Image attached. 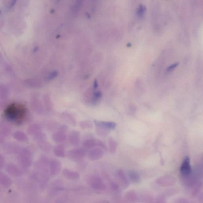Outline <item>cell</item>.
Segmentation results:
<instances>
[{
	"mask_svg": "<svg viewBox=\"0 0 203 203\" xmlns=\"http://www.w3.org/2000/svg\"><path fill=\"white\" fill-rule=\"evenodd\" d=\"M90 184L91 188L95 190L103 191L106 189V185L103 183V179L97 176H94L91 178Z\"/></svg>",
	"mask_w": 203,
	"mask_h": 203,
	"instance_id": "obj_3",
	"label": "cell"
},
{
	"mask_svg": "<svg viewBox=\"0 0 203 203\" xmlns=\"http://www.w3.org/2000/svg\"><path fill=\"white\" fill-rule=\"evenodd\" d=\"M16 2H17V1H16V0L11 1L10 2V3L9 4V6H8L9 8H11L13 7L14 6V5H15Z\"/></svg>",
	"mask_w": 203,
	"mask_h": 203,
	"instance_id": "obj_26",
	"label": "cell"
},
{
	"mask_svg": "<svg viewBox=\"0 0 203 203\" xmlns=\"http://www.w3.org/2000/svg\"><path fill=\"white\" fill-rule=\"evenodd\" d=\"M52 138L54 141L57 142H61L66 140V136L65 133L58 131L53 133Z\"/></svg>",
	"mask_w": 203,
	"mask_h": 203,
	"instance_id": "obj_10",
	"label": "cell"
},
{
	"mask_svg": "<svg viewBox=\"0 0 203 203\" xmlns=\"http://www.w3.org/2000/svg\"><path fill=\"white\" fill-rule=\"evenodd\" d=\"M69 143L73 146L77 147L80 143V133L77 131L73 130L71 132L69 136Z\"/></svg>",
	"mask_w": 203,
	"mask_h": 203,
	"instance_id": "obj_6",
	"label": "cell"
},
{
	"mask_svg": "<svg viewBox=\"0 0 203 203\" xmlns=\"http://www.w3.org/2000/svg\"><path fill=\"white\" fill-rule=\"evenodd\" d=\"M61 117L63 120L65 122L73 126H76V120L69 113L63 112L61 114Z\"/></svg>",
	"mask_w": 203,
	"mask_h": 203,
	"instance_id": "obj_14",
	"label": "cell"
},
{
	"mask_svg": "<svg viewBox=\"0 0 203 203\" xmlns=\"http://www.w3.org/2000/svg\"><path fill=\"white\" fill-rule=\"evenodd\" d=\"M44 101L46 108L48 111L52 110L53 107V103L51 98L49 95H45L44 96Z\"/></svg>",
	"mask_w": 203,
	"mask_h": 203,
	"instance_id": "obj_16",
	"label": "cell"
},
{
	"mask_svg": "<svg viewBox=\"0 0 203 203\" xmlns=\"http://www.w3.org/2000/svg\"><path fill=\"white\" fill-rule=\"evenodd\" d=\"M181 174L183 177L189 176L192 172L190 163V159L188 156H186L183 159L180 167Z\"/></svg>",
	"mask_w": 203,
	"mask_h": 203,
	"instance_id": "obj_4",
	"label": "cell"
},
{
	"mask_svg": "<svg viewBox=\"0 0 203 203\" xmlns=\"http://www.w3.org/2000/svg\"><path fill=\"white\" fill-rule=\"evenodd\" d=\"M102 97V93L100 91H95L93 92L92 98V105H95L99 103Z\"/></svg>",
	"mask_w": 203,
	"mask_h": 203,
	"instance_id": "obj_17",
	"label": "cell"
},
{
	"mask_svg": "<svg viewBox=\"0 0 203 203\" xmlns=\"http://www.w3.org/2000/svg\"><path fill=\"white\" fill-rule=\"evenodd\" d=\"M24 108L21 106H16L15 104L11 105L6 110V115L8 118L12 120L20 121L24 115Z\"/></svg>",
	"mask_w": 203,
	"mask_h": 203,
	"instance_id": "obj_1",
	"label": "cell"
},
{
	"mask_svg": "<svg viewBox=\"0 0 203 203\" xmlns=\"http://www.w3.org/2000/svg\"><path fill=\"white\" fill-rule=\"evenodd\" d=\"M24 83L28 86L33 88H39L41 87V82L37 79L30 78L27 79L24 81Z\"/></svg>",
	"mask_w": 203,
	"mask_h": 203,
	"instance_id": "obj_12",
	"label": "cell"
},
{
	"mask_svg": "<svg viewBox=\"0 0 203 203\" xmlns=\"http://www.w3.org/2000/svg\"><path fill=\"white\" fill-rule=\"evenodd\" d=\"M103 155V150L100 148H94L88 152V158L92 161H96L101 158Z\"/></svg>",
	"mask_w": 203,
	"mask_h": 203,
	"instance_id": "obj_5",
	"label": "cell"
},
{
	"mask_svg": "<svg viewBox=\"0 0 203 203\" xmlns=\"http://www.w3.org/2000/svg\"><path fill=\"white\" fill-rule=\"evenodd\" d=\"M97 146L103 150H106L107 148L104 143L99 140H98Z\"/></svg>",
	"mask_w": 203,
	"mask_h": 203,
	"instance_id": "obj_22",
	"label": "cell"
},
{
	"mask_svg": "<svg viewBox=\"0 0 203 203\" xmlns=\"http://www.w3.org/2000/svg\"><path fill=\"white\" fill-rule=\"evenodd\" d=\"M178 63H176L174 64H173L172 65H170V66H169L167 68L166 71L168 72H171V71L174 70L175 68H176L178 66Z\"/></svg>",
	"mask_w": 203,
	"mask_h": 203,
	"instance_id": "obj_23",
	"label": "cell"
},
{
	"mask_svg": "<svg viewBox=\"0 0 203 203\" xmlns=\"http://www.w3.org/2000/svg\"><path fill=\"white\" fill-rule=\"evenodd\" d=\"M64 176L70 180H77L80 178V174L76 171H72L67 169H64L63 171Z\"/></svg>",
	"mask_w": 203,
	"mask_h": 203,
	"instance_id": "obj_9",
	"label": "cell"
},
{
	"mask_svg": "<svg viewBox=\"0 0 203 203\" xmlns=\"http://www.w3.org/2000/svg\"><path fill=\"white\" fill-rule=\"evenodd\" d=\"M98 87V83L97 82V80H95L93 84V88L94 89H96V88H97Z\"/></svg>",
	"mask_w": 203,
	"mask_h": 203,
	"instance_id": "obj_27",
	"label": "cell"
},
{
	"mask_svg": "<svg viewBox=\"0 0 203 203\" xmlns=\"http://www.w3.org/2000/svg\"><path fill=\"white\" fill-rule=\"evenodd\" d=\"M110 153L114 154L116 152L118 144L113 138L110 137L108 139Z\"/></svg>",
	"mask_w": 203,
	"mask_h": 203,
	"instance_id": "obj_15",
	"label": "cell"
},
{
	"mask_svg": "<svg viewBox=\"0 0 203 203\" xmlns=\"http://www.w3.org/2000/svg\"><path fill=\"white\" fill-rule=\"evenodd\" d=\"M53 152L54 155L60 158H64L65 156L64 147L62 144H58L54 147Z\"/></svg>",
	"mask_w": 203,
	"mask_h": 203,
	"instance_id": "obj_13",
	"label": "cell"
},
{
	"mask_svg": "<svg viewBox=\"0 0 203 203\" xmlns=\"http://www.w3.org/2000/svg\"><path fill=\"white\" fill-rule=\"evenodd\" d=\"M68 129V127L65 125H61L60 126L59 129H58V131H61L65 133L66 131Z\"/></svg>",
	"mask_w": 203,
	"mask_h": 203,
	"instance_id": "obj_24",
	"label": "cell"
},
{
	"mask_svg": "<svg viewBox=\"0 0 203 203\" xmlns=\"http://www.w3.org/2000/svg\"><path fill=\"white\" fill-rule=\"evenodd\" d=\"M146 10V8L145 6L142 5H139L137 9V15L139 18L142 17L145 13Z\"/></svg>",
	"mask_w": 203,
	"mask_h": 203,
	"instance_id": "obj_21",
	"label": "cell"
},
{
	"mask_svg": "<svg viewBox=\"0 0 203 203\" xmlns=\"http://www.w3.org/2000/svg\"><path fill=\"white\" fill-rule=\"evenodd\" d=\"M94 122L96 126L100 127L109 131L115 129L116 126V124L114 122H104V121H100L96 120H95Z\"/></svg>",
	"mask_w": 203,
	"mask_h": 203,
	"instance_id": "obj_8",
	"label": "cell"
},
{
	"mask_svg": "<svg viewBox=\"0 0 203 203\" xmlns=\"http://www.w3.org/2000/svg\"><path fill=\"white\" fill-rule=\"evenodd\" d=\"M57 75V73L56 72H53L51 74H50V75L49 76L48 79L49 80H52V79L55 78Z\"/></svg>",
	"mask_w": 203,
	"mask_h": 203,
	"instance_id": "obj_25",
	"label": "cell"
},
{
	"mask_svg": "<svg viewBox=\"0 0 203 203\" xmlns=\"http://www.w3.org/2000/svg\"><path fill=\"white\" fill-rule=\"evenodd\" d=\"M1 10H0V14H1Z\"/></svg>",
	"mask_w": 203,
	"mask_h": 203,
	"instance_id": "obj_29",
	"label": "cell"
},
{
	"mask_svg": "<svg viewBox=\"0 0 203 203\" xmlns=\"http://www.w3.org/2000/svg\"><path fill=\"white\" fill-rule=\"evenodd\" d=\"M0 183L4 186H9L11 184V181L7 176L0 174Z\"/></svg>",
	"mask_w": 203,
	"mask_h": 203,
	"instance_id": "obj_20",
	"label": "cell"
},
{
	"mask_svg": "<svg viewBox=\"0 0 203 203\" xmlns=\"http://www.w3.org/2000/svg\"><path fill=\"white\" fill-rule=\"evenodd\" d=\"M79 125L82 129H91L93 128L92 122L88 120L81 121L79 123Z\"/></svg>",
	"mask_w": 203,
	"mask_h": 203,
	"instance_id": "obj_19",
	"label": "cell"
},
{
	"mask_svg": "<svg viewBox=\"0 0 203 203\" xmlns=\"http://www.w3.org/2000/svg\"><path fill=\"white\" fill-rule=\"evenodd\" d=\"M37 49H38L37 47L35 48L34 49V50H33V51H34V52L36 51L37 50Z\"/></svg>",
	"mask_w": 203,
	"mask_h": 203,
	"instance_id": "obj_28",
	"label": "cell"
},
{
	"mask_svg": "<svg viewBox=\"0 0 203 203\" xmlns=\"http://www.w3.org/2000/svg\"><path fill=\"white\" fill-rule=\"evenodd\" d=\"M50 174L52 175H56L59 174L61 169V164L59 161L52 159L49 163Z\"/></svg>",
	"mask_w": 203,
	"mask_h": 203,
	"instance_id": "obj_7",
	"label": "cell"
},
{
	"mask_svg": "<svg viewBox=\"0 0 203 203\" xmlns=\"http://www.w3.org/2000/svg\"><path fill=\"white\" fill-rule=\"evenodd\" d=\"M39 145L41 148L45 152H50L52 148L51 144L48 142L46 141H43L41 142Z\"/></svg>",
	"mask_w": 203,
	"mask_h": 203,
	"instance_id": "obj_18",
	"label": "cell"
},
{
	"mask_svg": "<svg viewBox=\"0 0 203 203\" xmlns=\"http://www.w3.org/2000/svg\"><path fill=\"white\" fill-rule=\"evenodd\" d=\"M86 152L82 148H76L68 152V157L72 160L75 162H80L85 156Z\"/></svg>",
	"mask_w": 203,
	"mask_h": 203,
	"instance_id": "obj_2",
	"label": "cell"
},
{
	"mask_svg": "<svg viewBox=\"0 0 203 203\" xmlns=\"http://www.w3.org/2000/svg\"><path fill=\"white\" fill-rule=\"evenodd\" d=\"M98 140L94 139H89L84 140L82 143L83 147L87 149H90L97 146Z\"/></svg>",
	"mask_w": 203,
	"mask_h": 203,
	"instance_id": "obj_11",
	"label": "cell"
}]
</instances>
